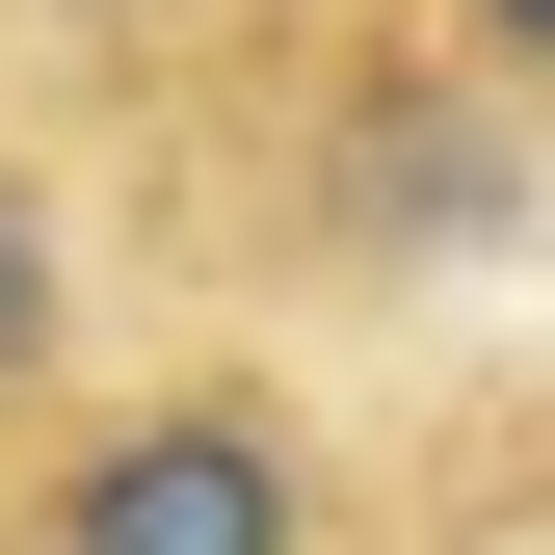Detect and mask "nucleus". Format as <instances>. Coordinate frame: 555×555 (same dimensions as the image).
<instances>
[{"label": "nucleus", "mask_w": 555, "mask_h": 555, "mask_svg": "<svg viewBox=\"0 0 555 555\" xmlns=\"http://www.w3.org/2000/svg\"><path fill=\"white\" fill-rule=\"evenodd\" d=\"M53 371V238H27V185H0V397Z\"/></svg>", "instance_id": "obj_2"}, {"label": "nucleus", "mask_w": 555, "mask_h": 555, "mask_svg": "<svg viewBox=\"0 0 555 555\" xmlns=\"http://www.w3.org/2000/svg\"><path fill=\"white\" fill-rule=\"evenodd\" d=\"M53 555H318V503H292V450H264L238 397H159L132 450H80Z\"/></svg>", "instance_id": "obj_1"}]
</instances>
